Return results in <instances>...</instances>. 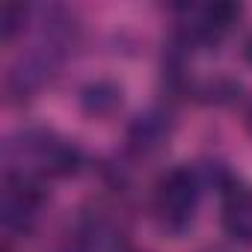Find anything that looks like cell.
Returning a JSON list of instances; mask_svg holds the SVG:
<instances>
[{
  "instance_id": "obj_3",
  "label": "cell",
  "mask_w": 252,
  "mask_h": 252,
  "mask_svg": "<svg viewBox=\"0 0 252 252\" xmlns=\"http://www.w3.org/2000/svg\"><path fill=\"white\" fill-rule=\"evenodd\" d=\"M39 208H42V193L36 190V184L30 178L9 175L6 190H3V222H6V228L27 231L36 222Z\"/></svg>"
},
{
  "instance_id": "obj_11",
  "label": "cell",
  "mask_w": 252,
  "mask_h": 252,
  "mask_svg": "<svg viewBox=\"0 0 252 252\" xmlns=\"http://www.w3.org/2000/svg\"><path fill=\"white\" fill-rule=\"evenodd\" d=\"M246 57H249V63H252V39H249V45H246Z\"/></svg>"
},
{
  "instance_id": "obj_7",
  "label": "cell",
  "mask_w": 252,
  "mask_h": 252,
  "mask_svg": "<svg viewBox=\"0 0 252 252\" xmlns=\"http://www.w3.org/2000/svg\"><path fill=\"white\" fill-rule=\"evenodd\" d=\"M80 104L89 116H110L122 104V89L113 80H95L80 92Z\"/></svg>"
},
{
  "instance_id": "obj_5",
  "label": "cell",
  "mask_w": 252,
  "mask_h": 252,
  "mask_svg": "<svg viewBox=\"0 0 252 252\" xmlns=\"http://www.w3.org/2000/svg\"><path fill=\"white\" fill-rule=\"evenodd\" d=\"M222 228L237 243H252V187L237 184L222 202Z\"/></svg>"
},
{
  "instance_id": "obj_6",
  "label": "cell",
  "mask_w": 252,
  "mask_h": 252,
  "mask_svg": "<svg viewBox=\"0 0 252 252\" xmlns=\"http://www.w3.org/2000/svg\"><path fill=\"white\" fill-rule=\"evenodd\" d=\"M172 134V119L169 113L163 110H146L140 113L134 122H131V128H128V140L137 152L149 155V152H158Z\"/></svg>"
},
{
  "instance_id": "obj_9",
  "label": "cell",
  "mask_w": 252,
  "mask_h": 252,
  "mask_svg": "<svg viewBox=\"0 0 252 252\" xmlns=\"http://www.w3.org/2000/svg\"><path fill=\"white\" fill-rule=\"evenodd\" d=\"M21 24H24V6H6L3 9V39H12Z\"/></svg>"
},
{
  "instance_id": "obj_8",
  "label": "cell",
  "mask_w": 252,
  "mask_h": 252,
  "mask_svg": "<svg viewBox=\"0 0 252 252\" xmlns=\"http://www.w3.org/2000/svg\"><path fill=\"white\" fill-rule=\"evenodd\" d=\"M80 252H122V234L107 222H89L80 231Z\"/></svg>"
},
{
  "instance_id": "obj_2",
  "label": "cell",
  "mask_w": 252,
  "mask_h": 252,
  "mask_svg": "<svg viewBox=\"0 0 252 252\" xmlns=\"http://www.w3.org/2000/svg\"><path fill=\"white\" fill-rule=\"evenodd\" d=\"M199 175L190 166H172L155 187V214L163 228L184 231L199 208Z\"/></svg>"
},
{
  "instance_id": "obj_1",
  "label": "cell",
  "mask_w": 252,
  "mask_h": 252,
  "mask_svg": "<svg viewBox=\"0 0 252 252\" xmlns=\"http://www.w3.org/2000/svg\"><path fill=\"white\" fill-rule=\"evenodd\" d=\"M9 160L21 166V178L30 175H71L80 163V152L74 143L51 134V131H27L21 143L9 146Z\"/></svg>"
},
{
  "instance_id": "obj_4",
  "label": "cell",
  "mask_w": 252,
  "mask_h": 252,
  "mask_svg": "<svg viewBox=\"0 0 252 252\" xmlns=\"http://www.w3.org/2000/svg\"><path fill=\"white\" fill-rule=\"evenodd\" d=\"M240 18V6L234 3H208L190 9L187 21V39L196 45H217Z\"/></svg>"
},
{
  "instance_id": "obj_10",
  "label": "cell",
  "mask_w": 252,
  "mask_h": 252,
  "mask_svg": "<svg viewBox=\"0 0 252 252\" xmlns=\"http://www.w3.org/2000/svg\"><path fill=\"white\" fill-rule=\"evenodd\" d=\"M246 128H249V134H252V104H249V110H246Z\"/></svg>"
}]
</instances>
